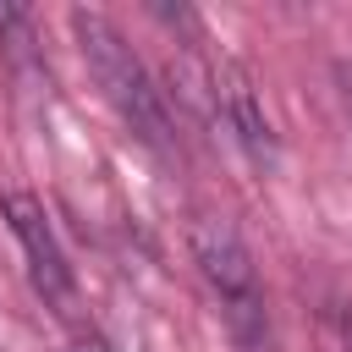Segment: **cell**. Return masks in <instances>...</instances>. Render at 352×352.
I'll use <instances>...</instances> for the list:
<instances>
[{
    "mask_svg": "<svg viewBox=\"0 0 352 352\" xmlns=\"http://www.w3.org/2000/svg\"><path fill=\"white\" fill-rule=\"evenodd\" d=\"M72 28H77V44H82L88 72H94V82L104 88V99L126 116V126H132L143 143L165 148V143H170L165 94L154 88V77H148V66L132 55V44L116 33V22L99 16V11H72Z\"/></svg>",
    "mask_w": 352,
    "mask_h": 352,
    "instance_id": "1",
    "label": "cell"
},
{
    "mask_svg": "<svg viewBox=\"0 0 352 352\" xmlns=\"http://www.w3.org/2000/svg\"><path fill=\"white\" fill-rule=\"evenodd\" d=\"M0 209H6V220H11V231H16V242H22V253H28V275H33V292L50 302V308H72V297H77V286H72V264H66V253H60V242H55V231H50V214H44V204L38 198H28V192H6L0 198Z\"/></svg>",
    "mask_w": 352,
    "mask_h": 352,
    "instance_id": "2",
    "label": "cell"
},
{
    "mask_svg": "<svg viewBox=\"0 0 352 352\" xmlns=\"http://www.w3.org/2000/svg\"><path fill=\"white\" fill-rule=\"evenodd\" d=\"M192 258L204 270V280L220 292V302H231V314H253L258 308V280H253V258L242 248V236L226 220H198L192 226Z\"/></svg>",
    "mask_w": 352,
    "mask_h": 352,
    "instance_id": "3",
    "label": "cell"
},
{
    "mask_svg": "<svg viewBox=\"0 0 352 352\" xmlns=\"http://www.w3.org/2000/svg\"><path fill=\"white\" fill-rule=\"evenodd\" d=\"M214 104H220V116L231 121L236 143H242L253 160H270V154H275V138H270V121H264V110H258L253 77H248L236 60H220V66H214Z\"/></svg>",
    "mask_w": 352,
    "mask_h": 352,
    "instance_id": "4",
    "label": "cell"
},
{
    "mask_svg": "<svg viewBox=\"0 0 352 352\" xmlns=\"http://www.w3.org/2000/svg\"><path fill=\"white\" fill-rule=\"evenodd\" d=\"M336 88H341V104H346V116H352V55L336 60Z\"/></svg>",
    "mask_w": 352,
    "mask_h": 352,
    "instance_id": "5",
    "label": "cell"
},
{
    "mask_svg": "<svg viewBox=\"0 0 352 352\" xmlns=\"http://www.w3.org/2000/svg\"><path fill=\"white\" fill-rule=\"evenodd\" d=\"M60 352H110V346H104L99 336H88V330H82V336H72V341H66Z\"/></svg>",
    "mask_w": 352,
    "mask_h": 352,
    "instance_id": "6",
    "label": "cell"
},
{
    "mask_svg": "<svg viewBox=\"0 0 352 352\" xmlns=\"http://www.w3.org/2000/svg\"><path fill=\"white\" fill-rule=\"evenodd\" d=\"M346 346H352V324H346Z\"/></svg>",
    "mask_w": 352,
    "mask_h": 352,
    "instance_id": "7",
    "label": "cell"
}]
</instances>
